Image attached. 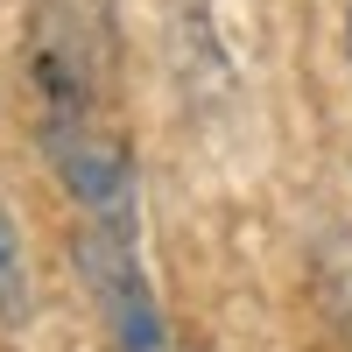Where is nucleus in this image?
I'll use <instances>...</instances> for the list:
<instances>
[{
  "mask_svg": "<svg viewBox=\"0 0 352 352\" xmlns=\"http://www.w3.org/2000/svg\"><path fill=\"white\" fill-rule=\"evenodd\" d=\"M85 275H92V296L113 324V345L120 352H162V310H155L148 275H141L134 226H85Z\"/></svg>",
  "mask_w": 352,
  "mask_h": 352,
  "instance_id": "obj_1",
  "label": "nucleus"
},
{
  "mask_svg": "<svg viewBox=\"0 0 352 352\" xmlns=\"http://www.w3.org/2000/svg\"><path fill=\"white\" fill-rule=\"evenodd\" d=\"M36 310V282H28V254H21V226L0 204V324H28Z\"/></svg>",
  "mask_w": 352,
  "mask_h": 352,
  "instance_id": "obj_2",
  "label": "nucleus"
},
{
  "mask_svg": "<svg viewBox=\"0 0 352 352\" xmlns=\"http://www.w3.org/2000/svg\"><path fill=\"white\" fill-rule=\"evenodd\" d=\"M324 303H331V317L352 338V240H331L324 247Z\"/></svg>",
  "mask_w": 352,
  "mask_h": 352,
  "instance_id": "obj_3",
  "label": "nucleus"
},
{
  "mask_svg": "<svg viewBox=\"0 0 352 352\" xmlns=\"http://www.w3.org/2000/svg\"><path fill=\"white\" fill-rule=\"evenodd\" d=\"M345 36H352V8H345Z\"/></svg>",
  "mask_w": 352,
  "mask_h": 352,
  "instance_id": "obj_4",
  "label": "nucleus"
}]
</instances>
